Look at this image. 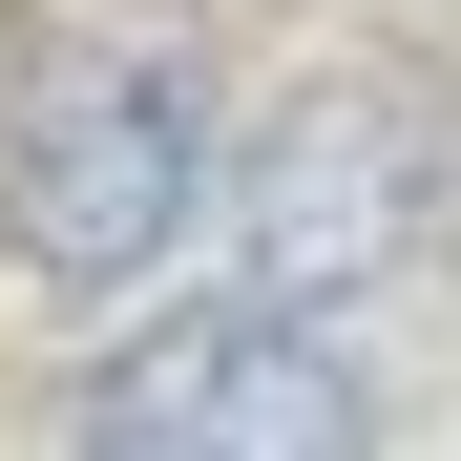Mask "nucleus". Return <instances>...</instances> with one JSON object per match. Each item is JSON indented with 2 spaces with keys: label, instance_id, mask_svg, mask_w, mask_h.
<instances>
[{
  "label": "nucleus",
  "instance_id": "1",
  "mask_svg": "<svg viewBox=\"0 0 461 461\" xmlns=\"http://www.w3.org/2000/svg\"><path fill=\"white\" fill-rule=\"evenodd\" d=\"M189 210H230V147H210V85L168 42H42L22 105H0V252L42 294H126L147 252H189Z\"/></svg>",
  "mask_w": 461,
  "mask_h": 461
},
{
  "label": "nucleus",
  "instance_id": "2",
  "mask_svg": "<svg viewBox=\"0 0 461 461\" xmlns=\"http://www.w3.org/2000/svg\"><path fill=\"white\" fill-rule=\"evenodd\" d=\"M230 294L252 315H357L377 273H420V230H440V105L399 85V63H336V85H294L252 147H230Z\"/></svg>",
  "mask_w": 461,
  "mask_h": 461
},
{
  "label": "nucleus",
  "instance_id": "3",
  "mask_svg": "<svg viewBox=\"0 0 461 461\" xmlns=\"http://www.w3.org/2000/svg\"><path fill=\"white\" fill-rule=\"evenodd\" d=\"M85 461H377V399L336 336L252 315V294H189L85 377Z\"/></svg>",
  "mask_w": 461,
  "mask_h": 461
}]
</instances>
